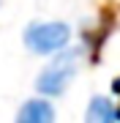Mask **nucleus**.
Returning a JSON list of instances; mask_svg holds the SVG:
<instances>
[{
    "label": "nucleus",
    "mask_w": 120,
    "mask_h": 123,
    "mask_svg": "<svg viewBox=\"0 0 120 123\" xmlns=\"http://www.w3.org/2000/svg\"><path fill=\"white\" fill-rule=\"evenodd\" d=\"M71 41L66 22H30L25 30V47L33 55H60Z\"/></svg>",
    "instance_id": "1"
},
{
    "label": "nucleus",
    "mask_w": 120,
    "mask_h": 123,
    "mask_svg": "<svg viewBox=\"0 0 120 123\" xmlns=\"http://www.w3.org/2000/svg\"><path fill=\"white\" fill-rule=\"evenodd\" d=\"M76 66H79V49H63V52L38 74V82H36L38 93L44 98L60 96V93L71 85V79L76 77Z\"/></svg>",
    "instance_id": "2"
},
{
    "label": "nucleus",
    "mask_w": 120,
    "mask_h": 123,
    "mask_svg": "<svg viewBox=\"0 0 120 123\" xmlns=\"http://www.w3.org/2000/svg\"><path fill=\"white\" fill-rule=\"evenodd\" d=\"M14 123H55V110L46 98H30L19 107Z\"/></svg>",
    "instance_id": "3"
},
{
    "label": "nucleus",
    "mask_w": 120,
    "mask_h": 123,
    "mask_svg": "<svg viewBox=\"0 0 120 123\" xmlns=\"http://www.w3.org/2000/svg\"><path fill=\"white\" fill-rule=\"evenodd\" d=\"M85 123H120V115L107 96H96L85 110Z\"/></svg>",
    "instance_id": "4"
}]
</instances>
